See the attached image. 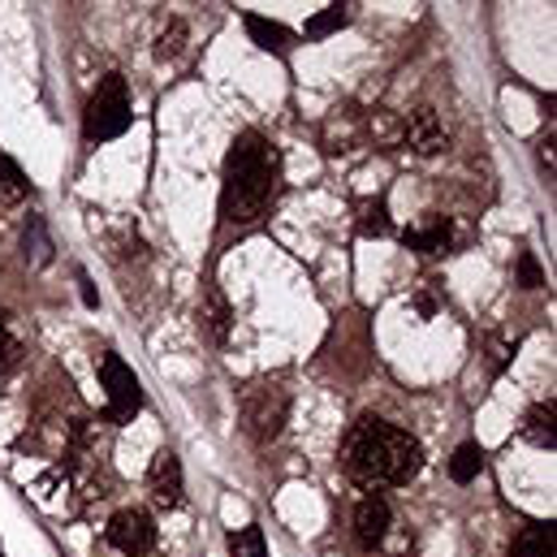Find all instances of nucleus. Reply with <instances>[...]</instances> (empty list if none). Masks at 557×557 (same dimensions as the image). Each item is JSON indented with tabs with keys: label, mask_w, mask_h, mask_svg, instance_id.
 Returning a JSON list of instances; mask_svg holds the SVG:
<instances>
[{
	"label": "nucleus",
	"mask_w": 557,
	"mask_h": 557,
	"mask_svg": "<svg viewBox=\"0 0 557 557\" xmlns=\"http://www.w3.org/2000/svg\"><path fill=\"white\" fill-rule=\"evenodd\" d=\"M281 190V156L277 147L247 131L238 135L225 156V182H221V216L230 225H251L260 221Z\"/></svg>",
	"instance_id": "obj_2"
},
{
	"label": "nucleus",
	"mask_w": 557,
	"mask_h": 557,
	"mask_svg": "<svg viewBox=\"0 0 557 557\" xmlns=\"http://www.w3.org/2000/svg\"><path fill=\"white\" fill-rule=\"evenodd\" d=\"M78 285H83V302L96 311V307H100V298H96V289H91V277H87V273H78Z\"/></svg>",
	"instance_id": "obj_24"
},
{
	"label": "nucleus",
	"mask_w": 557,
	"mask_h": 557,
	"mask_svg": "<svg viewBox=\"0 0 557 557\" xmlns=\"http://www.w3.org/2000/svg\"><path fill=\"white\" fill-rule=\"evenodd\" d=\"M480 471H484V449H480L475 441L458 445V449H454V458H449V475H454L458 484H471Z\"/></svg>",
	"instance_id": "obj_15"
},
{
	"label": "nucleus",
	"mask_w": 557,
	"mask_h": 557,
	"mask_svg": "<svg viewBox=\"0 0 557 557\" xmlns=\"http://www.w3.org/2000/svg\"><path fill=\"white\" fill-rule=\"evenodd\" d=\"M342 467L363 488H394V484H407L419 475L423 445L407 428L368 416L350 428V436L342 445Z\"/></svg>",
	"instance_id": "obj_1"
},
{
	"label": "nucleus",
	"mask_w": 557,
	"mask_h": 557,
	"mask_svg": "<svg viewBox=\"0 0 557 557\" xmlns=\"http://www.w3.org/2000/svg\"><path fill=\"white\" fill-rule=\"evenodd\" d=\"M100 385L109 389V419H113V423H126V419L139 416L143 385H139V376L122 363V355H113V350L100 355Z\"/></svg>",
	"instance_id": "obj_5"
},
{
	"label": "nucleus",
	"mask_w": 557,
	"mask_h": 557,
	"mask_svg": "<svg viewBox=\"0 0 557 557\" xmlns=\"http://www.w3.org/2000/svg\"><path fill=\"white\" fill-rule=\"evenodd\" d=\"M109 545L117 549V554L126 557H143L156 549V523H151V515L139 510V506H131V510H117L113 519H109Z\"/></svg>",
	"instance_id": "obj_6"
},
{
	"label": "nucleus",
	"mask_w": 557,
	"mask_h": 557,
	"mask_svg": "<svg viewBox=\"0 0 557 557\" xmlns=\"http://www.w3.org/2000/svg\"><path fill=\"white\" fill-rule=\"evenodd\" d=\"M541 160H545V164H549V173H554V135L541 143Z\"/></svg>",
	"instance_id": "obj_25"
},
{
	"label": "nucleus",
	"mask_w": 557,
	"mask_h": 557,
	"mask_svg": "<svg viewBox=\"0 0 557 557\" xmlns=\"http://www.w3.org/2000/svg\"><path fill=\"white\" fill-rule=\"evenodd\" d=\"M247 35H251L264 52H277V57L289 52V39H294L281 22H269V17H260V13H247Z\"/></svg>",
	"instance_id": "obj_12"
},
{
	"label": "nucleus",
	"mask_w": 557,
	"mask_h": 557,
	"mask_svg": "<svg viewBox=\"0 0 557 557\" xmlns=\"http://www.w3.org/2000/svg\"><path fill=\"white\" fill-rule=\"evenodd\" d=\"M199 333L212 346H225V337H230V302L216 289H208V298L199 307Z\"/></svg>",
	"instance_id": "obj_11"
},
{
	"label": "nucleus",
	"mask_w": 557,
	"mask_h": 557,
	"mask_svg": "<svg viewBox=\"0 0 557 557\" xmlns=\"http://www.w3.org/2000/svg\"><path fill=\"white\" fill-rule=\"evenodd\" d=\"M403 243H407V251H416V256H423V260H436V256H445V251L454 247V225H449V216L428 212L423 221L407 225Z\"/></svg>",
	"instance_id": "obj_9"
},
{
	"label": "nucleus",
	"mask_w": 557,
	"mask_h": 557,
	"mask_svg": "<svg viewBox=\"0 0 557 557\" xmlns=\"http://www.w3.org/2000/svg\"><path fill=\"white\" fill-rule=\"evenodd\" d=\"M541 285H545V273H541L536 256L523 251V256H519V289H541Z\"/></svg>",
	"instance_id": "obj_22"
},
{
	"label": "nucleus",
	"mask_w": 557,
	"mask_h": 557,
	"mask_svg": "<svg viewBox=\"0 0 557 557\" xmlns=\"http://www.w3.org/2000/svg\"><path fill=\"white\" fill-rule=\"evenodd\" d=\"M523 436H528L536 449H554L557 445L554 403H541V407H532V411H528V419H523Z\"/></svg>",
	"instance_id": "obj_14"
},
{
	"label": "nucleus",
	"mask_w": 557,
	"mask_h": 557,
	"mask_svg": "<svg viewBox=\"0 0 557 557\" xmlns=\"http://www.w3.org/2000/svg\"><path fill=\"white\" fill-rule=\"evenodd\" d=\"M182 44H186V22H182V17H173V22H169V30H164V35H160V44H156V57H160V61H169V57H177V52H182Z\"/></svg>",
	"instance_id": "obj_21"
},
{
	"label": "nucleus",
	"mask_w": 557,
	"mask_h": 557,
	"mask_svg": "<svg viewBox=\"0 0 557 557\" xmlns=\"http://www.w3.org/2000/svg\"><path fill=\"white\" fill-rule=\"evenodd\" d=\"M445 126H441V117L432 113V109H416L411 113V122H407V147L419 151V156H436V151H445Z\"/></svg>",
	"instance_id": "obj_10"
},
{
	"label": "nucleus",
	"mask_w": 557,
	"mask_h": 557,
	"mask_svg": "<svg viewBox=\"0 0 557 557\" xmlns=\"http://www.w3.org/2000/svg\"><path fill=\"white\" fill-rule=\"evenodd\" d=\"M359 230H363L368 238H385V234L394 230V221H389V203H385V199L368 203V208H363V216H359Z\"/></svg>",
	"instance_id": "obj_20"
},
{
	"label": "nucleus",
	"mask_w": 557,
	"mask_h": 557,
	"mask_svg": "<svg viewBox=\"0 0 557 557\" xmlns=\"http://www.w3.org/2000/svg\"><path fill=\"white\" fill-rule=\"evenodd\" d=\"M488 346H493V372H502V368L510 363V355H515V346H510V342H502V337H493Z\"/></svg>",
	"instance_id": "obj_23"
},
{
	"label": "nucleus",
	"mask_w": 557,
	"mask_h": 557,
	"mask_svg": "<svg viewBox=\"0 0 557 557\" xmlns=\"http://www.w3.org/2000/svg\"><path fill=\"white\" fill-rule=\"evenodd\" d=\"M238 416H243V432L256 445H273L281 432H285V419H289V389L281 381H256V385H247Z\"/></svg>",
	"instance_id": "obj_4"
},
{
	"label": "nucleus",
	"mask_w": 557,
	"mask_h": 557,
	"mask_svg": "<svg viewBox=\"0 0 557 557\" xmlns=\"http://www.w3.org/2000/svg\"><path fill=\"white\" fill-rule=\"evenodd\" d=\"M147 484H151V497H156V506H160V510H177V506H182L186 484H182V462H177V454H173V449H160V454L151 458Z\"/></svg>",
	"instance_id": "obj_8"
},
{
	"label": "nucleus",
	"mask_w": 557,
	"mask_h": 557,
	"mask_svg": "<svg viewBox=\"0 0 557 557\" xmlns=\"http://www.w3.org/2000/svg\"><path fill=\"white\" fill-rule=\"evenodd\" d=\"M17 363H22V342L9 324V311H0V376H9Z\"/></svg>",
	"instance_id": "obj_18"
},
{
	"label": "nucleus",
	"mask_w": 557,
	"mask_h": 557,
	"mask_svg": "<svg viewBox=\"0 0 557 557\" xmlns=\"http://www.w3.org/2000/svg\"><path fill=\"white\" fill-rule=\"evenodd\" d=\"M510 557H554V528L549 523H532L515 536Z\"/></svg>",
	"instance_id": "obj_13"
},
{
	"label": "nucleus",
	"mask_w": 557,
	"mask_h": 557,
	"mask_svg": "<svg viewBox=\"0 0 557 557\" xmlns=\"http://www.w3.org/2000/svg\"><path fill=\"white\" fill-rule=\"evenodd\" d=\"M230 557H269L264 532H260V528H238V532L230 536Z\"/></svg>",
	"instance_id": "obj_19"
},
{
	"label": "nucleus",
	"mask_w": 557,
	"mask_h": 557,
	"mask_svg": "<svg viewBox=\"0 0 557 557\" xmlns=\"http://www.w3.org/2000/svg\"><path fill=\"white\" fill-rule=\"evenodd\" d=\"M131 131V87L122 74H104L96 96L83 109V139L109 143Z\"/></svg>",
	"instance_id": "obj_3"
},
{
	"label": "nucleus",
	"mask_w": 557,
	"mask_h": 557,
	"mask_svg": "<svg viewBox=\"0 0 557 557\" xmlns=\"http://www.w3.org/2000/svg\"><path fill=\"white\" fill-rule=\"evenodd\" d=\"M389 523H394V510H389V502H385L381 493H368V497L355 506V541H359L368 554L385 545Z\"/></svg>",
	"instance_id": "obj_7"
},
{
	"label": "nucleus",
	"mask_w": 557,
	"mask_h": 557,
	"mask_svg": "<svg viewBox=\"0 0 557 557\" xmlns=\"http://www.w3.org/2000/svg\"><path fill=\"white\" fill-rule=\"evenodd\" d=\"M346 22H350V9H346V4H329V9H320V13L302 26V35H307V39H324V35L342 30Z\"/></svg>",
	"instance_id": "obj_17"
},
{
	"label": "nucleus",
	"mask_w": 557,
	"mask_h": 557,
	"mask_svg": "<svg viewBox=\"0 0 557 557\" xmlns=\"http://www.w3.org/2000/svg\"><path fill=\"white\" fill-rule=\"evenodd\" d=\"M26 173L17 169V160H9V156H0V208H13V203H22L26 199Z\"/></svg>",
	"instance_id": "obj_16"
}]
</instances>
